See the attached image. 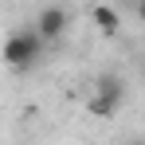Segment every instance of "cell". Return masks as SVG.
<instances>
[{"mask_svg":"<svg viewBox=\"0 0 145 145\" xmlns=\"http://www.w3.org/2000/svg\"><path fill=\"white\" fill-rule=\"evenodd\" d=\"M4 63H8V71H31L35 63H39V55H43V43H39V35L35 31H12L8 39H4Z\"/></svg>","mask_w":145,"mask_h":145,"instance_id":"cell-1","label":"cell"},{"mask_svg":"<svg viewBox=\"0 0 145 145\" xmlns=\"http://www.w3.org/2000/svg\"><path fill=\"white\" fill-rule=\"evenodd\" d=\"M121 102H125V82L114 78V74H102L98 78V90L86 98V110L98 114V118H114L121 110Z\"/></svg>","mask_w":145,"mask_h":145,"instance_id":"cell-2","label":"cell"},{"mask_svg":"<svg viewBox=\"0 0 145 145\" xmlns=\"http://www.w3.org/2000/svg\"><path fill=\"white\" fill-rule=\"evenodd\" d=\"M71 24V12L67 8H59V4H47V8H39V16H35V35H39V43H51V39H59L63 31Z\"/></svg>","mask_w":145,"mask_h":145,"instance_id":"cell-3","label":"cell"},{"mask_svg":"<svg viewBox=\"0 0 145 145\" xmlns=\"http://www.w3.org/2000/svg\"><path fill=\"white\" fill-rule=\"evenodd\" d=\"M90 16H94L98 31H106V35H114V31H118V24H121V16L114 12V8H110V4H98V8L90 12Z\"/></svg>","mask_w":145,"mask_h":145,"instance_id":"cell-4","label":"cell"}]
</instances>
